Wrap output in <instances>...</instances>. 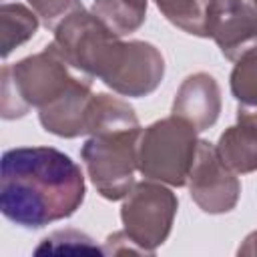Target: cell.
Listing matches in <instances>:
<instances>
[{"label": "cell", "mask_w": 257, "mask_h": 257, "mask_svg": "<svg viewBox=\"0 0 257 257\" xmlns=\"http://www.w3.org/2000/svg\"><path fill=\"white\" fill-rule=\"evenodd\" d=\"M86 195L80 167L54 147L8 149L0 161V211L24 229L72 217Z\"/></svg>", "instance_id": "cell-1"}, {"label": "cell", "mask_w": 257, "mask_h": 257, "mask_svg": "<svg viewBox=\"0 0 257 257\" xmlns=\"http://www.w3.org/2000/svg\"><path fill=\"white\" fill-rule=\"evenodd\" d=\"M76 76L52 44L14 64L2 66L0 114L4 120L22 118L30 108H44L62 96Z\"/></svg>", "instance_id": "cell-2"}, {"label": "cell", "mask_w": 257, "mask_h": 257, "mask_svg": "<svg viewBox=\"0 0 257 257\" xmlns=\"http://www.w3.org/2000/svg\"><path fill=\"white\" fill-rule=\"evenodd\" d=\"M197 131L183 118L171 114L141 131L137 169L145 179L169 187H185L195 163Z\"/></svg>", "instance_id": "cell-3"}, {"label": "cell", "mask_w": 257, "mask_h": 257, "mask_svg": "<svg viewBox=\"0 0 257 257\" xmlns=\"http://www.w3.org/2000/svg\"><path fill=\"white\" fill-rule=\"evenodd\" d=\"M139 128L108 131L90 135L82 149L80 159L96 193L108 201H118L128 195L135 185L137 153H139Z\"/></svg>", "instance_id": "cell-4"}, {"label": "cell", "mask_w": 257, "mask_h": 257, "mask_svg": "<svg viewBox=\"0 0 257 257\" xmlns=\"http://www.w3.org/2000/svg\"><path fill=\"white\" fill-rule=\"evenodd\" d=\"M177 209L179 199L165 183L151 179L139 181L120 207L122 229L145 255H153L169 239Z\"/></svg>", "instance_id": "cell-5"}, {"label": "cell", "mask_w": 257, "mask_h": 257, "mask_svg": "<svg viewBox=\"0 0 257 257\" xmlns=\"http://www.w3.org/2000/svg\"><path fill=\"white\" fill-rule=\"evenodd\" d=\"M118 38L120 36H116L82 6L54 28V38L50 44L70 68L80 70L90 78H98L106 56Z\"/></svg>", "instance_id": "cell-6"}, {"label": "cell", "mask_w": 257, "mask_h": 257, "mask_svg": "<svg viewBox=\"0 0 257 257\" xmlns=\"http://www.w3.org/2000/svg\"><path fill=\"white\" fill-rule=\"evenodd\" d=\"M187 185L193 203L209 215L233 211L241 197V183L235 171L221 161L215 145L209 141H199Z\"/></svg>", "instance_id": "cell-7"}, {"label": "cell", "mask_w": 257, "mask_h": 257, "mask_svg": "<svg viewBox=\"0 0 257 257\" xmlns=\"http://www.w3.org/2000/svg\"><path fill=\"white\" fill-rule=\"evenodd\" d=\"M205 38H213L227 60L257 48V12L245 0H209Z\"/></svg>", "instance_id": "cell-8"}, {"label": "cell", "mask_w": 257, "mask_h": 257, "mask_svg": "<svg viewBox=\"0 0 257 257\" xmlns=\"http://www.w3.org/2000/svg\"><path fill=\"white\" fill-rule=\"evenodd\" d=\"M221 86L209 72L189 74L175 92L173 114L187 120L197 133L209 131L221 114Z\"/></svg>", "instance_id": "cell-9"}, {"label": "cell", "mask_w": 257, "mask_h": 257, "mask_svg": "<svg viewBox=\"0 0 257 257\" xmlns=\"http://www.w3.org/2000/svg\"><path fill=\"white\" fill-rule=\"evenodd\" d=\"M92 94L90 80L74 78L62 96L38 110L42 128L60 139H76L86 135V112Z\"/></svg>", "instance_id": "cell-10"}, {"label": "cell", "mask_w": 257, "mask_h": 257, "mask_svg": "<svg viewBox=\"0 0 257 257\" xmlns=\"http://www.w3.org/2000/svg\"><path fill=\"white\" fill-rule=\"evenodd\" d=\"M221 161L237 175L257 171V116L237 110V122L221 133L217 145Z\"/></svg>", "instance_id": "cell-11"}, {"label": "cell", "mask_w": 257, "mask_h": 257, "mask_svg": "<svg viewBox=\"0 0 257 257\" xmlns=\"http://www.w3.org/2000/svg\"><path fill=\"white\" fill-rule=\"evenodd\" d=\"M141 122L135 114V108L112 94L96 92L90 96L88 112H86V135H98L108 131H124L139 128Z\"/></svg>", "instance_id": "cell-12"}, {"label": "cell", "mask_w": 257, "mask_h": 257, "mask_svg": "<svg viewBox=\"0 0 257 257\" xmlns=\"http://www.w3.org/2000/svg\"><path fill=\"white\" fill-rule=\"evenodd\" d=\"M40 18L36 12L18 2H4L0 6V36L2 58H8L14 48L28 42L38 30Z\"/></svg>", "instance_id": "cell-13"}, {"label": "cell", "mask_w": 257, "mask_h": 257, "mask_svg": "<svg viewBox=\"0 0 257 257\" xmlns=\"http://www.w3.org/2000/svg\"><path fill=\"white\" fill-rule=\"evenodd\" d=\"M133 8L147 12L149 0H124ZM209 0H155L161 14L187 34L205 38V12Z\"/></svg>", "instance_id": "cell-14"}, {"label": "cell", "mask_w": 257, "mask_h": 257, "mask_svg": "<svg viewBox=\"0 0 257 257\" xmlns=\"http://www.w3.org/2000/svg\"><path fill=\"white\" fill-rule=\"evenodd\" d=\"M231 94L243 112L257 116V48L247 50L235 60L229 76Z\"/></svg>", "instance_id": "cell-15"}, {"label": "cell", "mask_w": 257, "mask_h": 257, "mask_svg": "<svg viewBox=\"0 0 257 257\" xmlns=\"http://www.w3.org/2000/svg\"><path fill=\"white\" fill-rule=\"evenodd\" d=\"M90 12L120 38L139 30L147 18V12L133 8L124 0H92Z\"/></svg>", "instance_id": "cell-16"}, {"label": "cell", "mask_w": 257, "mask_h": 257, "mask_svg": "<svg viewBox=\"0 0 257 257\" xmlns=\"http://www.w3.org/2000/svg\"><path fill=\"white\" fill-rule=\"evenodd\" d=\"M34 253L36 255L40 253H100L104 255L102 247H98L92 237L76 229H58L46 235L38 243Z\"/></svg>", "instance_id": "cell-17"}, {"label": "cell", "mask_w": 257, "mask_h": 257, "mask_svg": "<svg viewBox=\"0 0 257 257\" xmlns=\"http://www.w3.org/2000/svg\"><path fill=\"white\" fill-rule=\"evenodd\" d=\"M28 6L36 12L42 26L54 30L66 16L82 8L80 0H26Z\"/></svg>", "instance_id": "cell-18"}, {"label": "cell", "mask_w": 257, "mask_h": 257, "mask_svg": "<svg viewBox=\"0 0 257 257\" xmlns=\"http://www.w3.org/2000/svg\"><path fill=\"white\" fill-rule=\"evenodd\" d=\"M102 253L104 255H124V253H137V255H145V251L122 231H114L112 235L106 237L104 245H102Z\"/></svg>", "instance_id": "cell-19"}, {"label": "cell", "mask_w": 257, "mask_h": 257, "mask_svg": "<svg viewBox=\"0 0 257 257\" xmlns=\"http://www.w3.org/2000/svg\"><path fill=\"white\" fill-rule=\"evenodd\" d=\"M237 255H257V231L245 237V241L237 249Z\"/></svg>", "instance_id": "cell-20"}, {"label": "cell", "mask_w": 257, "mask_h": 257, "mask_svg": "<svg viewBox=\"0 0 257 257\" xmlns=\"http://www.w3.org/2000/svg\"><path fill=\"white\" fill-rule=\"evenodd\" d=\"M249 4H251V6H253V10L257 12V0H249Z\"/></svg>", "instance_id": "cell-21"}]
</instances>
